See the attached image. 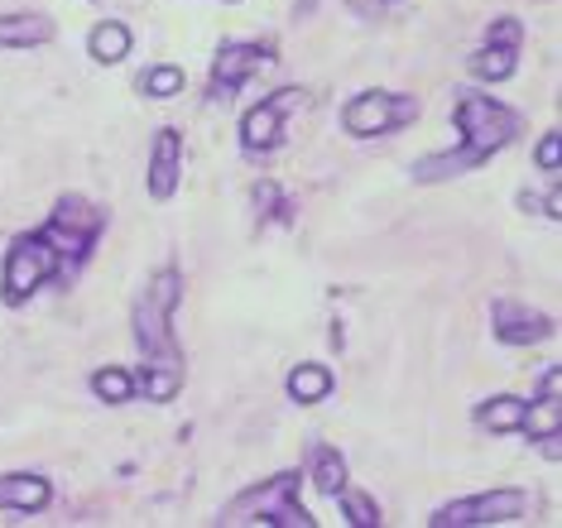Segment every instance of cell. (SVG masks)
<instances>
[{
  "label": "cell",
  "instance_id": "obj_1",
  "mask_svg": "<svg viewBox=\"0 0 562 528\" xmlns=\"http://www.w3.org/2000/svg\"><path fill=\"white\" fill-rule=\"evenodd\" d=\"M293 491H299V475L284 471L265 485H250L240 499L226 505V524H279V528H313L317 519L308 509L293 505Z\"/></svg>",
  "mask_w": 562,
  "mask_h": 528
},
{
  "label": "cell",
  "instance_id": "obj_2",
  "mask_svg": "<svg viewBox=\"0 0 562 528\" xmlns=\"http://www.w3.org/2000/svg\"><path fill=\"white\" fill-rule=\"evenodd\" d=\"M457 131H462V145L476 149L481 159H491L495 149H505L509 139L519 135V115L501 106L495 97H476V92H462L457 97Z\"/></svg>",
  "mask_w": 562,
  "mask_h": 528
},
{
  "label": "cell",
  "instance_id": "obj_3",
  "mask_svg": "<svg viewBox=\"0 0 562 528\" xmlns=\"http://www.w3.org/2000/svg\"><path fill=\"white\" fill-rule=\"evenodd\" d=\"M183 293V274L178 269H159L149 279V289L135 303V341L145 346V356H173V332H169V313L178 307Z\"/></svg>",
  "mask_w": 562,
  "mask_h": 528
},
{
  "label": "cell",
  "instance_id": "obj_4",
  "mask_svg": "<svg viewBox=\"0 0 562 528\" xmlns=\"http://www.w3.org/2000/svg\"><path fill=\"white\" fill-rule=\"evenodd\" d=\"M58 269H63V260H58V250L44 240V231L40 236H20L15 246H10V255H5L0 293H5V303H24L34 289H44Z\"/></svg>",
  "mask_w": 562,
  "mask_h": 528
},
{
  "label": "cell",
  "instance_id": "obj_5",
  "mask_svg": "<svg viewBox=\"0 0 562 528\" xmlns=\"http://www.w3.org/2000/svg\"><path fill=\"white\" fill-rule=\"evenodd\" d=\"M97 231H101V212H92V202H82V198H63V202H58V212L48 216V226H44V240L58 250V260H63V265H78L82 255L92 250Z\"/></svg>",
  "mask_w": 562,
  "mask_h": 528
},
{
  "label": "cell",
  "instance_id": "obj_6",
  "mask_svg": "<svg viewBox=\"0 0 562 528\" xmlns=\"http://www.w3.org/2000/svg\"><path fill=\"white\" fill-rule=\"evenodd\" d=\"M529 509V495L524 491H485L471 499H452L432 514V528H471V524H509Z\"/></svg>",
  "mask_w": 562,
  "mask_h": 528
},
{
  "label": "cell",
  "instance_id": "obj_7",
  "mask_svg": "<svg viewBox=\"0 0 562 528\" xmlns=\"http://www.w3.org/2000/svg\"><path fill=\"white\" fill-rule=\"evenodd\" d=\"M418 115V101L414 97H390V92H361L351 101L347 111H341V125H347V135H390L408 125Z\"/></svg>",
  "mask_w": 562,
  "mask_h": 528
},
{
  "label": "cell",
  "instance_id": "obj_8",
  "mask_svg": "<svg viewBox=\"0 0 562 528\" xmlns=\"http://www.w3.org/2000/svg\"><path fill=\"white\" fill-rule=\"evenodd\" d=\"M260 68H270V44H226L222 58H216V68H212V97L232 101L236 87Z\"/></svg>",
  "mask_w": 562,
  "mask_h": 528
},
{
  "label": "cell",
  "instance_id": "obj_9",
  "mask_svg": "<svg viewBox=\"0 0 562 528\" xmlns=\"http://www.w3.org/2000/svg\"><path fill=\"white\" fill-rule=\"evenodd\" d=\"M491 317H495V337L509 346H533V341L553 337V317L529 313V307H519V303H495Z\"/></svg>",
  "mask_w": 562,
  "mask_h": 528
},
{
  "label": "cell",
  "instance_id": "obj_10",
  "mask_svg": "<svg viewBox=\"0 0 562 528\" xmlns=\"http://www.w3.org/2000/svg\"><path fill=\"white\" fill-rule=\"evenodd\" d=\"M178 164H183V139H178V131H159L155 149H149V173H145V188L149 198H173L178 188Z\"/></svg>",
  "mask_w": 562,
  "mask_h": 528
},
{
  "label": "cell",
  "instance_id": "obj_11",
  "mask_svg": "<svg viewBox=\"0 0 562 528\" xmlns=\"http://www.w3.org/2000/svg\"><path fill=\"white\" fill-rule=\"evenodd\" d=\"M48 499H54V485H48L44 475L20 471V475H5V481H0V509L40 514V509H48Z\"/></svg>",
  "mask_w": 562,
  "mask_h": 528
},
{
  "label": "cell",
  "instance_id": "obj_12",
  "mask_svg": "<svg viewBox=\"0 0 562 528\" xmlns=\"http://www.w3.org/2000/svg\"><path fill=\"white\" fill-rule=\"evenodd\" d=\"M279 125H284V115H279L270 101H260V106L246 111V121H240V145L250 154H265L279 145Z\"/></svg>",
  "mask_w": 562,
  "mask_h": 528
},
{
  "label": "cell",
  "instance_id": "obj_13",
  "mask_svg": "<svg viewBox=\"0 0 562 528\" xmlns=\"http://www.w3.org/2000/svg\"><path fill=\"white\" fill-rule=\"evenodd\" d=\"M54 38V20L44 15H5L0 20V48H34Z\"/></svg>",
  "mask_w": 562,
  "mask_h": 528
},
{
  "label": "cell",
  "instance_id": "obj_14",
  "mask_svg": "<svg viewBox=\"0 0 562 528\" xmlns=\"http://www.w3.org/2000/svg\"><path fill=\"white\" fill-rule=\"evenodd\" d=\"M139 390L149 394V404H169V398L183 390V370H178L173 356H155V366L139 370Z\"/></svg>",
  "mask_w": 562,
  "mask_h": 528
},
{
  "label": "cell",
  "instance_id": "obj_15",
  "mask_svg": "<svg viewBox=\"0 0 562 528\" xmlns=\"http://www.w3.org/2000/svg\"><path fill=\"white\" fill-rule=\"evenodd\" d=\"M476 164H481V154H476V149H452V154H432V159L414 164V178H418V183H438V178H457V173L476 169Z\"/></svg>",
  "mask_w": 562,
  "mask_h": 528
},
{
  "label": "cell",
  "instance_id": "obj_16",
  "mask_svg": "<svg viewBox=\"0 0 562 528\" xmlns=\"http://www.w3.org/2000/svg\"><path fill=\"white\" fill-rule=\"evenodd\" d=\"M327 394H331L327 366H293L289 370V398L293 404H323Z\"/></svg>",
  "mask_w": 562,
  "mask_h": 528
},
{
  "label": "cell",
  "instance_id": "obj_17",
  "mask_svg": "<svg viewBox=\"0 0 562 528\" xmlns=\"http://www.w3.org/2000/svg\"><path fill=\"white\" fill-rule=\"evenodd\" d=\"M87 48H92L97 63H121L131 54V30H125L121 20H101L92 30V38H87Z\"/></svg>",
  "mask_w": 562,
  "mask_h": 528
},
{
  "label": "cell",
  "instance_id": "obj_18",
  "mask_svg": "<svg viewBox=\"0 0 562 528\" xmlns=\"http://www.w3.org/2000/svg\"><path fill=\"white\" fill-rule=\"evenodd\" d=\"M524 432L533 437V442H543V437H562V404H558V394H543L539 404H524V423H519Z\"/></svg>",
  "mask_w": 562,
  "mask_h": 528
},
{
  "label": "cell",
  "instance_id": "obj_19",
  "mask_svg": "<svg viewBox=\"0 0 562 528\" xmlns=\"http://www.w3.org/2000/svg\"><path fill=\"white\" fill-rule=\"evenodd\" d=\"M476 418H481V428H485V432H519V423H524V398H515V394L485 398Z\"/></svg>",
  "mask_w": 562,
  "mask_h": 528
},
{
  "label": "cell",
  "instance_id": "obj_20",
  "mask_svg": "<svg viewBox=\"0 0 562 528\" xmlns=\"http://www.w3.org/2000/svg\"><path fill=\"white\" fill-rule=\"evenodd\" d=\"M313 485L323 495H337L341 485H347V461H341V452H331V447H317V452H313Z\"/></svg>",
  "mask_w": 562,
  "mask_h": 528
},
{
  "label": "cell",
  "instance_id": "obj_21",
  "mask_svg": "<svg viewBox=\"0 0 562 528\" xmlns=\"http://www.w3.org/2000/svg\"><path fill=\"white\" fill-rule=\"evenodd\" d=\"M92 390H97L101 404H131L135 375H125L121 366H106V370H97V375H92Z\"/></svg>",
  "mask_w": 562,
  "mask_h": 528
},
{
  "label": "cell",
  "instance_id": "obj_22",
  "mask_svg": "<svg viewBox=\"0 0 562 528\" xmlns=\"http://www.w3.org/2000/svg\"><path fill=\"white\" fill-rule=\"evenodd\" d=\"M341 505V514H347V524H356V528H375L380 524V505L370 499L366 491H351V485H341L337 495H331Z\"/></svg>",
  "mask_w": 562,
  "mask_h": 528
},
{
  "label": "cell",
  "instance_id": "obj_23",
  "mask_svg": "<svg viewBox=\"0 0 562 528\" xmlns=\"http://www.w3.org/2000/svg\"><path fill=\"white\" fill-rule=\"evenodd\" d=\"M471 72L485 77V82H505L515 72V48H501V44H485L476 58H471Z\"/></svg>",
  "mask_w": 562,
  "mask_h": 528
},
{
  "label": "cell",
  "instance_id": "obj_24",
  "mask_svg": "<svg viewBox=\"0 0 562 528\" xmlns=\"http://www.w3.org/2000/svg\"><path fill=\"white\" fill-rule=\"evenodd\" d=\"M139 87H145V97H155V101H169L183 92V72L173 68V63H164V68H149L145 77H139Z\"/></svg>",
  "mask_w": 562,
  "mask_h": 528
},
{
  "label": "cell",
  "instance_id": "obj_25",
  "mask_svg": "<svg viewBox=\"0 0 562 528\" xmlns=\"http://www.w3.org/2000/svg\"><path fill=\"white\" fill-rule=\"evenodd\" d=\"M533 159H539V169L543 173H558L562 169V135L553 131V135H543L539 139V149H533Z\"/></svg>",
  "mask_w": 562,
  "mask_h": 528
},
{
  "label": "cell",
  "instance_id": "obj_26",
  "mask_svg": "<svg viewBox=\"0 0 562 528\" xmlns=\"http://www.w3.org/2000/svg\"><path fill=\"white\" fill-rule=\"evenodd\" d=\"M519 38H524L519 20H495V24H491V34H485V44H501V48H519Z\"/></svg>",
  "mask_w": 562,
  "mask_h": 528
},
{
  "label": "cell",
  "instance_id": "obj_27",
  "mask_svg": "<svg viewBox=\"0 0 562 528\" xmlns=\"http://www.w3.org/2000/svg\"><path fill=\"white\" fill-rule=\"evenodd\" d=\"M250 202H255V212H260V216H274L279 212V188L274 183H255Z\"/></svg>",
  "mask_w": 562,
  "mask_h": 528
},
{
  "label": "cell",
  "instance_id": "obj_28",
  "mask_svg": "<svg viewBox=\"0 0 562 528\" xmlns=\"http://www.w3.org/2000/svg\"><path fill=\"white\" fill-rule=\"evenodd\" d=\"M519 207L524 212H543V198H533V192H519Z\"/></svg>",
  "mask_w": 562,
  "mask_h": 528
}]
</instances>
